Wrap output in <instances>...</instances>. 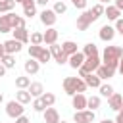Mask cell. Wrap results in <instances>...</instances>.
<instances>
[{
    "mask_svg": "<svg viewBox=\"0 0 123 123\" xmlns=\"http://www.w3.org/2000/svg\"><path fill=\"white\" fill-rule=\"evenodd\" d=\"M23 67H25V73H27V75H37L38 69H40V62H38L37 58H29Z\"/></svg>",
    "mask_w": 123,
    "mask_h": 123,
    "instance_id": "cell-13",
    "label": "cell"
},
{
    "mask_svg": "<svg viewBox=\"0 0 123 123\" xmlns=\"http://www.w3.org/2000/svg\"><path fill=\"white\" fill-rule=\"evenodd\" d=\"M6 69H8V67H6V65H4L2 62H0V77H4V73H6Z\"/></svg>",
    "mask_w": 123,
    "mask_h": 123,
    "instance_id": "cell-45",
    "label": "cell"
},
{
    "mask_svg": "<svg viewBox=\"0 0 123 123\" xmlns=\"http://www.w3.org/2000/svg\"><path fill=\"white\" fill-rule=\"evenodd\" d=\"M40 98H42V102H44L46 108H48V106H54V102H56V96H54L52 92H44Z\"/></svg>",
    "mask_w": 123,
    "mask_h": 123,
    "instance_id": "cell-35",
    "label": "cell"
},
{
    "mask_svg": "<svg viewBox=\"0 0 123 123\" xmlns=\"http://www.w3.org/2000/svg\"><path fill=\"white\" fill-rule=\"evenodd\" d=\"M23 111H25V108H23V104L17 102V100H10V102L6 104V113H8L10 117H13V119H17L19 115H23Z\"/></svg>",
    "mask_w": 123,
    "mask_h": 123,
    "instance_id": "cell-6",
    "label": "cell"
},
{
    "mask_svg": "<svg viewBox=\"0 0 123 123\" xmlns=\"http://www.w3.org/2000/svg\"><path fill=\"white\" fill-rule=\"evenodd\" d=\"M85 60H86V56H85L83 52H75V54H71V56H69L67 63H69L73 69H79V67L85 63Z\"/></svg>",
    "mask_w": 123,
    "mask_h": 123,
    "instance_id": "cell-12",
    "label": "cell"
},
{
    "mask_svg": "<svg viewBox=\"0 0 123 123\" xmlns=\"http://www.w3.org/2000/svg\"><path fill=\"white\" fill-rule=\"evenodd\" d=\"M108 104H110V108H111L113 111H119V110L123 108V96L117 94V92H113V94L108 98Z\"/></svg>",
    "mask_w": 123,
    "mask_h": 123,
    "instance_id": "cell-16",
    "label": "cell"
},
{
    "mask_svg": "<svg viewBox=\"0 0 123 123\" xmlns=\"http://www.w3.org/2000/svg\"><path fill=\"white\" fill-rule=\"evenodd\" d=\"M33 110H35V111H44V110H46V106H44V102H42L40 96L33 100Z\"/></svg>",
    "mask_w": 123,
    "mask_h": 123,
    "instance_id": "cell-37",
    "label": "cell"
},
{
    "mask_svg": "<svg viewBox=\"0 0 123 123\" xmlns=\"http://www.w3.org/2000/svg\"><path fill=\"white\" fill-rule=\"evenodd\" d=\"M104 13L108 15V19H111V21H115V19H119L121 17V10H117L115 6H108L106 10H104Z\"/></svg>",
    "mask_w": 123,
    "mask_h": 123,
    "instance_id": "cell-24",
    "label": "cell"
},
{
    "mask_svg": "<svg viewBox=\"0 0 123 123\" xmlns=\"http://www.w3.org/2000/svg\"><path fill=\"white\" fill-rule=\"evenodd\" d=\"M56 19H58V13H56L54 10L44 8V10L40 12V21H42V25H46V27H54Z\"/></svg>",
    "mask_w": 123,
    "mask_h": 123,
    "instance_id": "cell-8",
    "label": "cell"
},
{
    "mask_svg": "<svg viewBox=\"0 0 123 123\" xmlns=\"http://www.w3.org/2000/svg\"><path fill=\"white\" fill-rule=\"evenodd\" d=\"M6 56V48H4V42H0V60Z\"/></svg>",
    "mask_w": 123,
    "mask_h": 123,
    "instance_id": "cell-44",
    "label": "cell"
},
{
    "mask_svg": "<svg viewBox=\"0 0 123 123\" xmlns=\"http://www.w3.org/2000/svg\"><path fill=\"white\" fill-rule=\"evenodd\" d=\"M10 17H12V27H13V29H15V27H25V19H23L21 15L10 12Z\"/></svg>",
    "mask_w": 123,
    "mask_h": 123,
    "instance_id": "cell-28",
    "label": "cell"
},
{
    "mask_svg": "<svg viewBox=\"0 0 123 123\" xmlns=\"http://www.w3.org/2000/svg\"><path fill=\"white\" fill-rule=\"evenodd\" d=\"M35 2H37L38 6H46V4H48V0H35Z\"/></svg>",
    "mask_w": 123,
    "mask_h": 123,
    "instance_id": "cell-47",
    "label": "cell"
},
{
    "mask_svg": "<svg viewBox=\"0 0 123 123\" xmlns=\"http://www.w3.org/2000/svg\"><path fill=\"white\" fill-rule=\"evenodd\" d=\"M13 2H15V4H23L25 0H13Z\"/></svg>",
    "mask_w": 123,
    "mask_h": 123,
    "instance_id": "cell-50",
    "label": "cell"
},
{
    "mask_svg": "<svg viewBox=\"0 0 123 123\" xmlns=\"http://www.w3.org/2000/svg\"><path fill=\"white\" fill-rule=\"evenodd\" d=\"M100 94L106 96V98H110V96L113 94V86L108 85V83H102V85H100Z\"/></svg>",
    "mask_w": 123,
    "mask_h": 123,
    "instance_id": "cell-33",
    "label": "cell"
},
{
    "mask_svg": "<svg viewBox=\"0 0 123 123\" xmlns=\"http://www.w3.org/2000/svg\"><path fill=\"white\" fill-rule=\"evenodd\" d=\"M62 50L67 54V56H71V54H75V52H79L77 50V44L73 42V40H65L63 44H62Z\"/></svg>",
    "mask_w": 123,
    "mask_h": 123,
    "instance_id": "cell-25",
    "label": "cell"
},
{
    "mask_svg": "<svg viewBox=\"0 0 123 123\" xmlns=\"http://www.w3.org/2000/svg\"><path fill=\"white\" fill-rule=\"evenodd\" d=\"M71 98H73L71 104H73L75 110H86V100H88V98H86L83 92H77V94H73Z\"/></svg>",
    "mask_w": 123,
    "mask_h": 123,
    "instance_id": "cell-14",
    "label": "cell"
},
{
    "mask_svg": "<svg viewBox=\"0 0 123 123\" xmlns=\"http://www.w3.org/2000/svg\"><path fill=\"white\" fill-rule=\"evenodd\" d=\"M98 17L92 13V10H85L79 17H77V29L79 31H86L88 27H90V23H94Z\"/></svg>",
    "mask_w": 123,
    "mask_h": 123,
    "instance_id": "cell-4",
    "label": "cell"
},
{
    "mask_svg": "<svg viewBox=\"0 0 123 123\" xmlns=\"http://www.w3.org/2000/svg\"><path fill=\"white\" fill-rule=\"evenodd\" d=\"M21 46H23V42H21V40H17V38H10V40H6V42H4L6 54H17V52L21 50Z\"/></svg>",
    "mask_w": 123,
    "mask_h": 123,
    "instance_id": "cell-11",
    "label": "cell"
},
{
    "mask_svg": "<svg viewBox=\"0 0 123 123\" xmlns=\"http://www.w3.org/2000/svg\"><path fill=\"white\" fill-rule=\"evenodd\" d=\"M31 98H33V96H31V92H29L27 88H19V90L15 92V100H17V102H21L23 106H25V104H29V102H31Z\"/></svg>",
    "mask_w": 123,
    "mask_h": 123,
    "instance_id": "cell-22",
    "label": "cell"
},
{
    "mask_svg": "<svg viewBox=\"0 0 123 123\" xmlns=\"http://www.w3.org/2000/svg\"><path fill=\"white\" fill-rule=\"evenodd\" d=\"M29 92H31V96L33 98H38V96H42L44 94V86H42V83H38V81H33L31 85H29V88H27Z\"/></svg>",
    "mask_w": 123,
    "mask_h": 123,
    "instance_id": "cell-19",
    "label": "cell"
},
{
    "mask_svg": "<svg viewBox=\"0 0 123 123\" xmlns=\"http://www.w3.org/2000/svg\"><path fill=\"white\" fill-rule=\"evenodd\" d=\"M42 113H44V123H58V121H60V113H58V110L52 108V106H48Z\"/></svg>",
    "mask_w": 123,
    "mask_h": 123,
    "instance_id": "cell-15",
    "label": "cell"
},
{
    "mask_svg": "<svg viewBox=\"0 0 123 123\" xmlns=\"http://www.w3.org/2000/svg\"><path fill=\"white\" fill-rule=\"evenodd\" d=\"M85 79V83L90 86V88H100V85H102V79L96 75V73H88L86 77H83Z\"/></svg>",
    "mask_w": 123,
    "mask_h": 123,
    "instance_id": "cell-21",
    "label": "cell"
},
{
    "mask_svg": "<svg viewBox=\"0 0 123 123\" xmlns=\"http://www.w3.org/2000/svg\"><path fill=\"white\" fill-rule=\"evenodd\" d=\"M108 2H111V0H100V4H108Z\"/></svg>",
    "mask_w": 123,
    "mask_h": 123,
    "instance_id": "cell-51",
    "label": "cell"
},
{
    "mask_svg": "<svg viewBox=\"0 0 123 123\" xmlns=\"http://www.w3.org/2000/svg\"><path fill=\"white\" fill-rule=\"evenodd\" d=\"M115 31L123 35V19H121V17H119V19H115Z\"/></svg>",
    "mask_w": 123,
    "mask_h": 123,
    "instance_id": "cell-41",
    "label": "cell"
},
{
    "mask_svg": "<svg viewBox=\"0 0 123 123\" xmlns=\"http://www.w3.org/2000/svg\"><path fill=\"white\" fill-rule=\"evenodd\" d=\"M52 10H54V12H56V13L60 15V13H65L67 6H65V2H60V0H58V2L54 4V8H52Z\"/></svg>",
    "mask_w": 123,
    "mask_h": 123,
    "instance_id": "cell-38",
    "label": "cell"
},
{
    "mask_svg": "<svg viewBox=\"0 0 123 123\" xmlns=\"http://www.w3.org/2000/svg\"><path fill=\"white\" fill-rule=\"evenodd\" d=\"M40 50H42V44H31L29 46V58H38Z\"/></svg>",
    "mask_w": 123,
    "mask_h": 123,
    "instance_id": "cell-36",
    "label": "cell"
},
{
    "mask_svg": "<svg viewBox=\"0 0 123 123\" xmlns=\"http://www.w3.org/2000/svg\"><path fill=\"white\" fill-rule=\"evenodd\" d=\"M81 52H83L86 58H88V56H96V54H98V46H96V44H92V42H88V44H85V46H83V50H81Z\"/></svg>",
    "mask_w": 123,
    "mask_h": 123,
    "instance_id": "cell-26",
    "label": "cell"
},
{
    "mask_svg": "<svg viewBox=\"0 0 123 123\" xmlns=\"http://www.w3.org/2000/svg\"><path fill=\"white\" fill-rule=\"evenodd\" d=\"M56 2H58V0H56ZM60 2H63V0H60Z\"/></svg>",
    "mask_w": 123,
    "mask_h": 123,
    "instance_id": "cell-55",
    "label": "cell"
},
{
    "mask_svg": "<svg viewBox=\"0 0 123 123\" xmlns=\"http://www.w3.org/2000/svg\"><path fill=\"white\" fill-rule=\"evenodd\" d=\"M100 123H115V121H111V119H102Z\"/></svg>",
    "mask_w": 123,
    "mask_h": 123,
    "instance_id": "cell-49",
    "label": "cell"
},
{
    "mask_svg": "<svg viewBox=\"0 0 123 123\" xmlns=\"http://www.w3.org/2000/svg\"><path fill=\"white\" fill-rule=\"evenodd\" d=\"M56 40H58V31H56L54 27H48L46 33H44V44L50 46V44H54Z\"/></svg>",
    "mask_w": 123,
    "mask_h": 123,
    "instance_id": "cell-23",
    "label": "cell"
},
{
    "mask_svg": "<svg viewBox=\"0 0 123 123\" xmlns=\"http://www.w3.org/2000/svg\"><path fill=\"white\" fill-rule=\"evenodd\" d=\"M86 88H88V85L85 83V79H79V77H65L63 79V90L69 96H73L77 92H85Z\"/></svg>",
    "mask_w": 123,
    "mask_h": 123,
    "instance_id": "cell-2",
    "label": "cell"
},
{
    "mask_svg": "<svg viewBox=\"0 0 123 123\" xmlns=\"http://www.w3.org/2000/svg\"><path fill=\"white\" fill-rule=\"evenodd\" d=\"M50 58H52V52H50V48H46V46H42V50H40V54H38V62L40 63H46V62H50Z\"/></svg>",
    "mask_w": 123,
    "mask_h": 123,
    "instance_id": "cell-29",
    "label": "cell"
},
{
    "mask_svg": "<svg viewBox=\"0 0 123 123\" xmlns=\"http://www.w3.org/2000/svg\"><path fill=\"white\" fill-rule=\"evenodd\" d=\"M115 123H123V115H119V113H117V119H115Z\"/></svg>",
    "mask_w": 123,
    "mask_h": 123,
    "instance_id": "cell-48",
    "label": "cell"
},
{
    "mask_svg": "<svg viewBox=\"0 0 123 123\" xmlns=\"http://www.w3.org/2000/svg\"><path fill=\"white\" fill-rule=\"evenodd\" d=\"M98 37H100V40H104V42L113 40V37H115V27H111V25H104V27L100 29Z\"/></svg>",
    "mask_w": 123,
    "mask_h": 123,
    "instance_id": "cell-10",
    "label": "cell"
},
{
    "mask_svg": "<svg viewBox=\"0 0 123 123\" xmlns=\"http://www.w3.org/2000/svg\"><path fill=\"white\" fill-rule=\"evenodd\" d=\"M37 13V2L35 0H25L23 2V15L25 17H33Z\"/></svg>",
    "mask_w": 123,
    "mask_h": 123,
    "instance_id": "cell-20",
    "label": "cell"
},
{
    "mask_svg": "<svg viewBox=\"0 0 123 123\" xmlns=\"http://www.w3.org/2000/svg\"><path fill=\"white\" fill-rule=\"evenodd\" d=\"M121 56H123V48L121 46H106L104 48V54H102V63L117 69Z\"/></svg>",
    "mask_w": 123,
    "mask_h": 123,
    "instance_id": "cell-1",
    "label": "cell"
},
{
    "mask_svg": "<svg viewBox=\"0 0 123 123\" xmlns=\"http://www.w3.org/2000/svg\"><path fill=\"white\" fill-rule=\"evenodd\" d=\"M104 10H106V8H104V4H100V2H98V4H94V6H92V13H94V15H96V17H100V15H102V13H104Z\"/></svg>",
    "mask_w": 123,
    "mask_h": 123,
    "instance_id": "cell-39",
    "label": "cell"
},
{
    "mask_svg": "<svg viewBox=\"0 0 123 123\" xmlns=\"http://www.w3.org/2000/svg\"><path fill=\"white\" fill-rule=\"evenodd\" d=\"M48 48H50V52H52V58L56 60V63H60V65L67 63L69 56H67V54H65V52L62 50V46H60V44H56V42H54V44H50Z\"/></svg>",
    "mask_w": 123,
    "mask_h": 123,
    "instance_id": "cell-7",
    "label": "cell"
},
{
    "mask_svg": "<svg viewBox=\"0 0 123 123\" xmlns=\"http://www.w3.org/2000/svg\"><path fill=\"white\" fill-rule=\"evenodd\" d=\"M29 40H31V44H44V33H31V37H29Z\"/></svg>",
    "mask_w": 123,
    "mask_h": 123,
    "instance_id": "cell-30",
    "label": "cell"
},
{
    "mask_svg": "<svg viewBox=\"0 0 123 123\" xmlns=\"http://www.w3.org/2000/svg\"><path fill=\"white\" fill-rule=\"evenodd\" d=\"M58 123H65V121H58Z\"/></svg>",
    "mask_w": 123,
    "mask_h": 123,
    "instance_id": "cell-54",
    "label": "cell"
},
{
    "mask_svg": "<svg viewBox=\"0 0 123 123\" xmlns=\"http://www.w3.org/2000/svg\"><path fill=\"white\" fill-rule=\"evenodd\" d=\"M117 113H119V115H123V108H121V110H119V111H117Z\"/></svg>",
    "mask_w": 123,
    "mask_h": 123,
    "instance_id": "cell-53",
    "label": "cell"
},
{
    "mask_svg": "<svg viewBox=\"0 0 123 123\" xmlns=\"http://www.w3.org/2000/svg\"><path fill=\"white\" fill-rule=\"evenodd\" d=\"M117 69H119V73L123 75V56H121V60H119V67H117Z\"/></svg>",
    "mask_w": 123,
    "mask_h": 123,
    "instance_id": "cell-46",
    "label": "cell"
},
{
    "mask_svg": "<svg viewBox=\"0 0 123 123\" xmlns=\"http://www.w3.org/2000/svg\"><path fill=\"white\" fill-rule=\"evenodd\" d=\"M0 62H2V63H4L8 69H10V67H13V65H15V56H13V54H6V56H4Z\"/></svg>",
    "mask_w": 123,
    "mask_h": 123,
    "instance_id": "cell-34",
    "label": "cell"
},
{
    "mask_svg": "<svg viewBox=\"0 0 123 123\" xmlns=\"http://www.w3.org/2000/svg\"><path fill=\"white\" fill-rule=\"evenodd\" d=\"M115 71H117L115 67H110V65H106V63H100V67H98L94 73H96L102 81H108V79H111V77L115 75Z\"/></svg>",
    "mask_w": 123,
    "mask_h": 123,
    "instance_id": "cell-9",
    "label": "cell"
},
{
    "mask_svg": "<svg viewBox=\"0 0 123 123\" xmlns=\"http://www.w3.org/2000/svg\"><path fill=\"white\" fill-rule=\"evenodd\" d=\"M100 63H102V60H100L98 54H96V56H88V58L85 60V63L79 67V77H86L88 73H94V71L100 67Z\"/></svg>",
    "mask_w": 123,
    "mask_h": 123,
    "instance_id": "cell-3",
    "label": "cell"
},
{
    "mask_svg": "<svg viewBox=\"0 0 123 123\" xmlns=\"http://www.w3.org/2000/svg\"><path fill=\"white\" fill-rule=\"evenodd\" d=\"M15 123H31V121H29V117H27V115H19V117L15 119Z\"/></svg>",
    "mask_w": 123,
    "mask_h": 123,
    "instance_id": "cell-42",
    "label": "cell"
},
{
    "mask_svg": "<svg viewBox=\"0 0 123 123\" xmlns=\"http://www.w3.org/2000/svg\"><path fill=\"white\" fill-rule=\"evenodd\" d=\"M113 6H115L117 10H121V12H123V0H113Z\"/></svg>",
    "mask_w": 123,
    "mask_h": 123,
    "instance_id": "cell-43",
    "label": "cell"
},
{
    "mask_svg": "<svg viewBox=\"0 0 123 123\" xmlns=\"http://www.w3.org/2000/svg\"><path fill=\"white\" fill-rule=\"evenodd\" d=\"M73 121L75 123H92L94 121V110H75L73 113Z\"/></svg>",
    "mask_w": 123,
    "mask_h": 123,
    "instance_id": "cell-5",
    "label": "cell"
},
{
    "mask_svg": "<svg viewBox=\"0 0 123 123\" xmlns=\"http://www.w3.org/2000/svg\"><path fill=\"white\" fill-rule=\"evenodd\" d=\"M29 85H31L29 77H15V86L17 88H29Z\"/></svg>",
    "mask_w": 123,
    "mask_h": 123,
    "instance_id": "cell-32",
    "label": "cell"
},
{
    "mask_svg": "<svg viewBox=\"0 0 123 123\" xmlns=\"http://www.w3.org/2000/svg\"><path fill=\"white\" fill-rule=\"evenodd\" d=\"M15 8V2L13 0H0V13H8Z\"/></svg>",
    "mask_w": 123,
    "mask_h": 123,
    "instance_id": "cell-27",
    "label": "cell"
},
{
    "mask_svg": "<svg viewBox=\"0 0 123 123\" xmlns=\"http://www.w3.org/2000/svg\"><path fill=\"white\" fill-rule=\"evenodd\" d=\"M12 33H13V38L21 40L23 44H25V42H29V37H31V35H29V31H27L25 27H15Z\"/></svg>",
    "mask_w": 123,
    "mask_h": 123,
    "instance_id": "cell-18",
    "label": "cell"
},
{
    "mask_svg": "<svg viewBox=\"0 0 123 123\" xmlns=\"http://www.w3.org/2000/svg\"><path fill=\"white\" fill-rule=\"evenodd\" d=\"M2 102H4V96H2V92H0V104H2Z\"/></svg>",
    "mask_w": 123,
    "mask_h": 123,
    "instance_id": "cell-52",
    "label": "cell"
},
{
    "mask_svg": "<svg viewBox=\"0 0 123 123\" xmlns=\"http://www.w3.org/2000/svg\"><path fill=\"white\" fill-rule=\"evenodd\" d=\"M100 102H102L100 96H90V98L86 100V108H88V110H98V108H100Z\"/></svg>",
    "mask_w": 123,
    "mask_h": 123,
    "instance_id": "cell-31",
    "label": "cell"
},
{
    "mask_svg": "<svg viewBox=\"0 0 123 123\" xmlns=\"http://www.w3.org/2000/svg\"><path fill=\"white\" fill-rule=\"evenodd\" d=\"M71 2H73V6L79 8V10H85V8H86V0H71Z\"/></svg>",
    "mask_w": 123,
    "mask_h": 123,
    "instance_id": "cell-40",
    "label": "cell"
},
{
    "mask_svg": "<svg viewBox=\"0 0 123 123\" xmlns=\"http://www.w3.org/2000/svg\"><path fill=\"white\" fill-rule=\"evenodd\" d=\"M10 31H13V27H12L10 12H8V13H2L0 15V33H10Z\"/></svg>",
    "mask_w": 123,
    "mask_h": 123,
    "instance_id": "cell-17",
    "label": "cell"
}]
</instances>
